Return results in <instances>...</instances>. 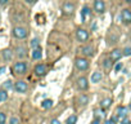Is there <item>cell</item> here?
<instances>
[{
	"instance_id": "cell-1",
	"label": "cell",
	"mask_w": 131,
	"mask_h": 124,
	"mask_svg": "<svg viewBox=\"0 0 131 124\" xmlns=\"http://www.w3.org/2000/svg\"><path fill=\"white\" fill-rule=\"evenodd\" d=\"M12 71L16 74V75H25L27 73V64L23 61H19V62H16L12 67Z\"/></svg>"
},
{
	"instance_id": "cell-2",
	"label": "cell",
	"mask_w": 131,
	"mask_h": 124,
	"mask_svg": "<svg viewBox=\"0 0 131 124\" xmlns=\"http://www.w3.org/2000/svg\"><path fill=\"white\" fill-rule=\"evenodd\" d=\"M89 59L86 58V57H79V58H76L75 59V66H76V69L79 70V71H85V70H88L89 69Z\"/></svg>"
},
{
	"instance_id": "cell-3",
	"label": "cell",
	"mask_w": 131,
	"mask_h": 124,
	"mask_svg": "<svg viewBox=\"0 0 131 124\" xmlns=\"http://www.w3.org/2000/svg\"><path fill=\"white\" fill-rule=\"evenodd\" d=\"M89 32H88V30H85V29H77V31H76V39L80 41V43H85V41H88L89 40Z\"/></svg>"
},
{
	"instance_id": "cell-4",
	"label": "cell",
	"mask_w": 131,
	"mask_h": 124,
	"mask_svg": "<svg viewBox=\"0 0 131 124\" xmlns=\"http://www.w3.org/2000/svg\"><path fill=\"white\" fill-rule=\"evenodd\" d=\"M27 30L25 29V27H21V26H17V27H14L13 29V35H14V38H17V39H25V38H27Z\"/></svg>"
},
{
	"instance_id": "cell-5",
	"label": "cell",
	"mask_w": 131,
	"mask_h": 124,
	"mask_svg": "<svg viewBox=\"0 0 131 124\" xmlns=\"http://www.w3.org/2000/svg\"><path fill=\"white\" fill-rule=\"evenodd\" d=\"M62 12L64 16H72L75 12V4L73 3H66L62 7Z\"/></svg>"
},
{
	"instance_id": "cell-6",
	"label": "cell",
	"mask_w": 131,
	"mask_h": 124,
	"mask_svg": "<svg viewBox=\"0 0 131 124\" xmlns=\"http://www.w3.org/2000/svg\"><path fill=\"white\" fill-rule=\"evenodd\" d=\"M34 73H35L37 76H44V75H46V73H48V67H46V65H44V64H39V65L35 66Z\"/></svg>"
},
{
	"instance_id": "cell-7",
	"label": "cell",
	"mask_w": 131,
	"mask_h": 124,
	"mask_svg": "<svg viewBox=\"0 0 131 124\" xmlns=\"http://www.w3.org/2000/svg\"><path fill=\"white\" fill-rule=\"evenodd\" d=\"M14 89H16L18 93H26L27 89H28V85H27L26 82H23V80H18V82L14 84Z\"/></svg>"
},
{
	"instance_id": "cell-8",
	"label": "cell",
	"mask_w": 131,
	"mask_h": 124,
	"mask_svg": "<svg viewBox=\"0 0 131 124\" xmlns=\"http://www.w3.org/2000/svg\"><path fill=\"white\" fill-rule=\"evenodd\" d=\"M76 83H77V88H79L80 91H86V89L89 88V80H88V78H85V76L79 78Z\"/></svg>"
},
{
	"instance_id": "cell-9",
	"label": "cell",
	"mask_w": 131,
	"mask_h": 124,
	"mask_svg": "<svg viewBox=\"0 0 131 124\" xmlns=\"http://www.w3.org/2000/svg\"><path fill=\"white\" fill-rule=\"evenodd\" d=\"M94 11L99 14L105 12V4H104L103 0H95L94 2Z\"/></svg>"
},
{
	"instance_id": "cell-10",
	"label": "cell",
	"mask_w": 131,
	"mask_h": 124,
	"mask_svg": "<svg viewBox=\"0 0 131 124\" xmlns=\"http://www.w3.org/2000/svg\"><path fill=\"white\" fill-rule=\"evenodd\" d=\"M121 18H122V22L125 25H130L131 23V11L130 9H123L121 12Z\"/></svg>"
},
{
	"instance_id": "cell-11",
	"label": "cell",
	"mask_w": 131,
	"mask_h": 124,
	"mask_svg": "<svg viewBox=\"0 0 131 124\" xmlns=\"http://www.w3.org/2000/svg\"><path fill=\"white\" fill-rule=\"evenodd\" d=\"M80 52L84 54V57H93L95 53H94V47L93 45H84Z\"/></svg>"
},
{
	"instance_id": "cell-12",
	"label": "cell",
	"mask_w": 131,
	"mask_h": 124,
	"mask_svg": "<svg viewBox=\"0 0 131 124\" xmlns=\"http://www.w3.org/2000/svg\"><path fill=\"white\" fill-rule=\"evenodd\" d=\"M122 50L121 49H113L112 52H111V56H109V59L112 61V62H116V61H119L121 58H122Z\"/></svg>"
},
{
	"instance_id": "cell-13",
	"label": "cell",
	"mask_w": 131,
	"mask_h": 124,
	"mask_svg": "<svg viewBox=\"0 0 131 124\" xmlns=\"http://www.w3.org/2000/svg\"><path fill=\"white\" fill-rule=\"evenodd\" d=\"M90 17H91V11H90V8H89V7H84L82 11H81V21H82V22H86V20L90 18Z\"/></svg>"
},
{
	"instance_id": "cell-14",
	"label": "cell",
	"mask_w": 131,
	"mask_h": 124,
	"mask_svg": "<svg viewBox=\"0 0 131 124\" xmlns=\"http://www.w3.org/2000/svg\"><path fill=\"white\" fill-rule=\"evenodd\" d=\"M127 107H125V106H118L117 107V116L118 118H121V119H125V118H127Z\"/></svg>"
},
{
	"instance_id": "cell-15",
	"label": "cell",
	"mask_w": 131,
	"mask_h": 124,
	"mask_svg": "<svg viewBox=\"0 0 131 124\" xmlns=\"http://www.w3.org/2000/svg\"><path fill=\"white\" fill-rule=\"evenodd\" d=\"M103 79V75H102V73H99V71H95V73H93V75H91V78H90V80H91V83H100V80Z\"/></svg>"
},
{
	"instance_id": "cell-16",
	"label": "cell",
	"mask_w": 131,
	"mask_h": 124,
	"mask_svg": "<svg viewBox=\"0 0 131 124\" xmlns=\"http://www.w3.org/2000/svg\"><path fill=\"white\" fill-rule=\"evenodd\" d=\"M32 58L34 59H41L42 58V50H41L40 47H37L32 50Z\"/></svg>"
},
{
	"instance_id": "cell-17",
	"label": "cell",
	"mask_w": 131,
	"mask_h": 124,
	"mask_svg": "<svg viewBox=\"0 0 131 124\" xmlns=\"http://www.w3.org/2000/svg\"><path fill=\"white\" fill-rule=\"evenodd\" d=\"M111 105H112V98H109V97H107V98H104V100L100 101V107H102L103 110L111 107Z\"/></svg>"
},
{
	"instance_id": "cell-18",
	"label": "cell",
	"mask_w": 131,
	"mask_h": 124,
	"mask_svg": "<svg viewBox=\"0 0 131 124\" xmlns=\"http://www.w3.org/2000/svg\"><path fill=\"white\" fill-rule=\"evenodd\" d=\"M16 52H17V56H18L19 58H25V57L27 56V50H26V48H23V47H18V48L16 49Z\"/></svg>"
},
{
	"instance_id": "cell-19",
	"label": "cell",
	"mask_w": 131,
	"mask_h": 124,
	"mask_svg": "<svg viewBox=\"0 0 131 124\" xmlns=\"http://www.w3.org/2000/svg\"><path fill=\"white\" fill-rule=\"evenodd\" d=\"M41 107H42L44 110L51 109V107H53V100H44V101L41 102Z\"/></svg>"
},
{
	"instance_id": "cell-20",
	"label": "cell",
	"mask_w": 131,
	"mask_h": 124,
	"mask_svg": "<svg viewBox=\"0 0 131 124\" xmlns=\"http://www.w3.org/2000/svg\"><path fill=\"white\" fill-rule=\"evenodd\" d=\"M77 101H79V103H80V105L85 106V105H88V103H89V97H88L86 94H80V97L77 98Z\"/></svg>"
},
{
	"instance_id": "cell-21",
	"label": "cell",
	"mask_w": 131,
	"mask_h": 124,
	"mask_svg": "<svg viewBox=\"0 0 131 124\" xmlns=\"http://www.w3.org/2000/svg\"><path fill=\"white\" fill-rule=\"evenodd\" d=\"M3 58H4L5 61H10V59L13 58V52H12L10 49H5V50L3 52Z\"/></svg>"
},
{
	"instance_id": "cell-22",
	"label": "cell",
	"mask_w": 131,
	"mask_h": 124,
	"mask_svg": "<svg viewBox=\"0 0 131 124\" xmlns=\"http://www.w3.org/2000/svg\"><path fill=\"white\" fill-rule=\"evenodd\" d=\"M94 115H95V119H102L104 116V110L103 109H95Z\"/></svg>"
},
{
	"instance_id": "cell-23",
	"label": "cell",
	"mask_w": 131,
	"mask_h": 124,
	"mask_svg": "<svg viewBox=\"0 0 131 124\" xmlns=\"http://www.w3.org/2000/svg\"><path fill=\"white\" fill-rule=\"evenodd\" d=\"M8 100V92L5 89H2L0 91V102H4Z\"/></svg>"
},
{
	"instance_id": "cell-24",
	"label": "cell",
	"mask_w": 131,
	"mask_h": 124,
	"mask_svg": "<svg viewBox=\"0 0 131 124\" xmlns=\"http://www.w3.org/2000/svg\"><path fill=\"white\" fill-rule=\"evenodd\" d=\"M77 123V116L76 115H71L67 120H66V124H76Z\"/></svg>"
},
{
	"instance_id": "cell-25",
	"label": "cell",
	"mask_w": 131,
	"mask_h": 124,
	"mask_svg": "<svg viewBox=\"0 0 131 124\" xmlns=\"http://www.w3.org/2000/svg\"><path fill=\"white\" fill-rule=\"evenodd\" d=\"M103 66L107 69V70H109V69H112V61L108 58V59H104V62H103Z\"/></svg>"
},
{
	"instance_id": "cell-26",
	"label": "cell",
	"mask_w": 131,
	"mask_h": 124,
	"mask_svg": "<svg viewBox=\"0 0 131 124\" xmlns=\"http://www.w3.org/2000/svg\"><path fill=\"white\" fill-rule=\"evenodd\" d=\"M31 47H32L34 49H35V48H37V47H40V40H39V39H36V38H35V39H32V40H31Z\"/></svg>"
},
{
	"instance_id": "cell-27",
	"label": "cell",
	"mask_w": 131,
	"mask_h": 124,
	"mask_svg": "<svg viewBox=\"0 0 131 124\" xmlns=\"http://www.w3.org/2000/svg\"><path fill=\"white\" fill-rule=\"evenodd\" d=\"M5 121H7V115L0 111V124H5Z\"/></svg>"
},
{
	"instance_id": "cell-28",
	"label": "cell",
	"mask_w": 131,
	"mask_h": 124,
	"mask_svg": "<svg viewBox=\"0 0 131 124\" xmlns=\"http://www.w3.org/2000/svg\"><path fill=\"white\" fill-rule=\"evenodd\" d=\"M122 54H123V56H126V57H128V56H131V48H130V47H127V48H125V49L122 50Z\"/></svg>"
},
{
	"instance_id": "cell-29",
	"label": "cell",
	"mask_w": 131,
	"mask_h": 124,
	"mask_svg": "<svg viewBox=\"0 0 131 124\" xmlns=\"http://www.w3.org/2000/svg\"><path fill=\"white\" fill-rule=\"evenodd\" d=\"M12 87H13V84H12L10 80H7V82L4 83V89H5V91H7V89H10Z\"/></svg>"
},
{
	"instance_id": "cell-30",
	"label": "cell",
	"mask_w": 131,
	"mask_h": 124,
	"mask_svg": "<svg viewBox=\"0 0 131 124\" xmlns=\"http://www.w3.org/2000/svg\"><path fill=\"white\" fill-rule=\"evenodd\" d=\"M9 124H19V119L16 118V116H13V118L9 120Z\"/></svg>"
},
{
	"instance_id": "cell-31",
	"label": "cell",
	"mask_w": 131,
	"mask_h": 124,
	"mask_svg": "<svg viewBox=\"0 0 131 124\" xmlns=\"http://www.w3.org/2000/svg\"><path fill=\"white\" fill-rule=\"evenodd\" d=\"M121 69H122V64H121V62H117V65H116V67H114V71L118 73Z\"/></svg>"
},
{
	"instance_id": "cell-32",
	"label": "cell",
	"mask_w": 131,
	"mask_h": 124,
	"mask_svg": "<svg viewBox=\"0 0 131 124\" xmlns=\"http://www.w3.org/2000/svg\"><path fill=\"white\" fill-rule=\"evenodd\" d=\"M121 124H131V120H130V119H127V118H125V119H122V120H121Z\"/></svg>"
},
{
	"instance_id": "cell-33",
	"label": "cell",
	"mask_w": 131,
	"mask_h": 124,
	"mask_svg": "<svg viewBox=\"0 0 131 124\" xmlns=\"http://www.w3.org/2000/svg\"><path fill=\"white\" fill-rule=\"evenodd\" d=\"M50 124H62L58 119H51V121H50Z\"/></svg>"
},
{
	"instance_id": "cell-34",
	"label": "cell",
	"mask_w": 131,
	"mask_h": 124,
	"mask_svg": "<svg viewBox=\"0 0 131 124\" xmlns=\"http://www.w3.org/2000/svg\"><path fill=\"white\" fill-rule=\"evenodd\" d=\"M8 2L9 0H0V5H5V4H8Z\"/></svg>"
},
{
	"instance_id": "cell-35",
	"label": "cell",
	"mask_w": 131,
	"mask_h": 124,
	"mask_svg": "<svg viewBox=\"0 0 131 124\" xmlns=\"http://www.w3.org/2000/svg\"><path fill=\"white\" fill-rule=\"evenodd\" d=\"M91 124H100V119H94L91 121Z\"/></svg>"
},
{
	"instance_id": "cell-36",
	"label": "cell",
	"mask_w": 131,
	"mask_h": 124,
	"mask_svg": "<svg viewBox=\"0 0 131 124\" xmlns=\"http://www.w3.org/2000/svg\"><path fill=\"white\" fill-rule=\"evenodd\" d=\"M104 124H116V123H114L112 119H108V120H105V123H104Z\"/></svg>"
},
{
	"instance_id": "cell-37",
	"label": "cell",
	"mask_w": 131,
	"mask_h": 124,
	"mask_svg": "<svg viewBox=\"0 0 131 124\" xmlns=\"http://www.w3.org/2000/svg\"><path fill=\"white\" fill-rule=\"evenodd\" d=\"M25 2H26V3H28V4H35V3L37 2V0H25Z\"/></svg>"
},
{
	"instance_id": "cell-38",
	"label": "cell",
	"mask_w": 131,
	"mask_h": 124,
	"mask_svg": "<svg viewBox=\"0 0 131 124\" xmlns=\"http://www.w3.org/2000/svg\"><path fill=\"white\" fill-rule=\"evenodd\" d=\"M4 71H5V67H4V66H3V67H0V75H2Z\"/></svg>"
},
{
	"instance_id": "cell-39",
	"label": "cell",
	"mask_w": 131,
	"mask_h": 124,
	"mask_svg": "<svg viewBox=\"0 0 131 124\" xmlns=\"http://www.w3.org/2000/svg\"><path fill=\"white\" fill-rule=\"evenodd\" d=\"M126 3L127 4H131V0H126Z\"/></svg>"
},
{
	"instance_id": "cell-40",
	"label": "cell",
	"mask_w": 131,
	"mask_h": 124,
	"mask_svg": "<svg viewBox=\"0 0 131 124\" xmlns=\"http://www.w3.org/2000/svg\"><path fill=\"white\" fill-rule=\"evenodd\" d=\"M128 110H131V102H130V105H128Z\"/></svg>"
}]
</instances>
